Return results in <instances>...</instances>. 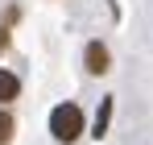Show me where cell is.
<instances>
[{
    "label": "cell",
    "mask_w": 153,
    "mask_h": 145,
    "mask_svg": "<svg viewBox=\"0 0 153 145\" xmlns=\"http://www.w3.org/2000/svg\"><path fill=\"white\" fill-rule=\"evenodd\" d=\"M112 108H116V99L103 96L100 99V112H95V124H91V137H95V141H100L103 133H108V124H112Z\"/></svg>",
    "instance_id": "3957f363"
},
{
    "label": "cell",
    "mask_w": 153,
    "mask_h": 145,
    "mask_svg": "<svg viewBox=\"0 0 153 145\" xmlns=\"http://www.w3.org/2000/svg\"><path fill=\"white\" fill-rule=\"evenodd\" d=\"M83 62H87V71H91V75H108V67H112V54H108V46H103V42H87V50H83Z\"/></svg>",
    "instance_id": "7a4b0ae2"
},
{
    "label": "cell",
    "mask_w": 153,
    "mask_h": 145,
    "mask_svg": "<svg viewBox=\"0 0 153 145\" xmlns=\"http://www.w3.org/2000/svg\"><path fill=\"white\" fill-rule=\"evenodd\" d=\"M13 141V116H8V108H0V145Z\"/></svg>",
    "instance_id": "5b68a950"
},
{
    "label": "cell",
    "mask_w": 153,
    "mask_h": 145,
    "mask_svg": "<svg viewBox=\"0 0 153 145\" xmlns=\"http://www.w3.org/2000/svg\"><path fill=\"white\" fill-rule=\"evenodd\" d=\"M17 96H21V79H17L13 71H4V67H0V108H4L8 99H17Z\"/></svg>",
    "instance_id": "277c9868"
},
{
    "label": "cell",
    "mask_w": 153,
    "mask_h": 145,
    "mask_svg": "<svg viewBox=\"0 0 153 145\" xmlns=\"http://www.w3.org/2000/svg\"><path fill=\"white\" fill-rule=\"evenodd\" d=\"M0 50H8V25H0Z\"/></svg>",
    "instance_id": "8992f818"
},
{
    "label": "cell",
    "mask_w": 153,
    "mask_h": 145,
    "mask_svg": "<svg viewBox=\"0 0 153 145\" xmlns=\"http://www.w3.org/2000/svg\"><path fill=\"white\" fill-rule=\"evenodd\" d=\"M50 133H54V141H62V145H71L83 137V108L79 104H58L50 112Z\"/></svg>",
    "instance_id": "6da1fadb"
}]
</instances>
